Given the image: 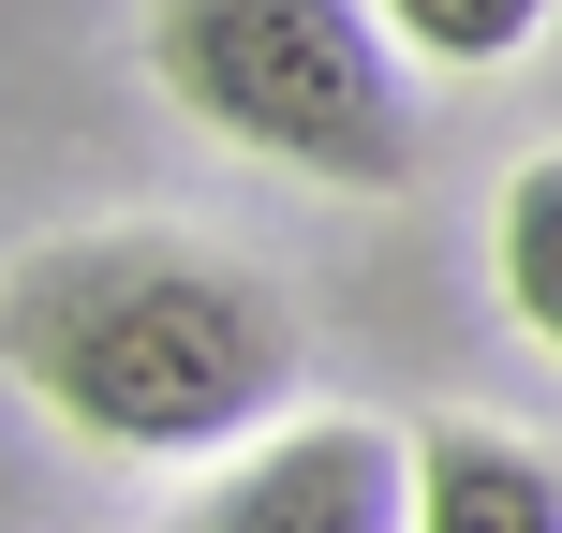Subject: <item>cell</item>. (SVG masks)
I'll use <instances>...</instances> for the list:
<instances>
[{
	"instance_id": "6da1fadb",
	"label": "cell",
	"mask_w": 562,
	"mask_h": 533,
	"mask_svg": "<svg viewBox=\"0 0 562 533\" xmlns=\"http://www.w3.org/2000/svg\"><path fill=\"white\" fill-rule=\"evenodd\" d=\"M0 370L104 459H223L296 400V311L207 237L104 223L0 267Z\"/></svg>"
},
{
	"instance_id": "7a4b0ae2",
	"label": "cell",
	"mask_w": 562,
	"mask_h": 533,
	"mask_svg": "<svg viewBox=\"0 0 562 533\" xmlns=\"http://www.w3.org/2000/svg\"><path fill=\"white\" fill-rule=\"evenodd\" d=\"M148 59L223 148L340 193L415 178V75L370 0H148Z\"/></svg>"
},
{
	"instance_id": "3957f363",
	"label": "cell",
	"mask_w": 562,
	"mask_h": 533,
	"mask_svg": "<svg viewBox=\"0 0 562 533\" xmlns=\"http://www.w3.org/2000/svg\"><path fill=\"white\" fill-rule=\"evenodd\" d=\"M164 533H415V445H400L385 415L252 430Z\"/></svg>"
},
{
	"instance_id": "8992f818",
	"label": "cell",
	"mask_w": 562,
	"mask_h": 533,
	"mask_svg": "<svg viewBox=\"0 0 562 533\" xmlns=\"http://www.w3.org/2000/svg\"><path fill=\"white\" fill-rule=\"evenodd\" d=\"M370 15L400 30V59H429V75H488V59H518L562 0H370Z\"/></svg>"
},
{
	"instance_id": "277c9868",
	"label": "cell",
	"mask_w": 562,
	"mask_h": 533,
	"mask_svg": "<svg viewBox=\"0 0 562 533\" xmlns=\"http://www.w3.org/2000/svg\"><path fill=\"white\" fill-rule=\"evenodd\" d=\"M415 533H562V475L518 430L445 415V430H415Z\"/></svg>"
},
{
	"instance_id": "5b68a950",
	"label": "cell",
	"mask_w": 562,
	"mask_h": 533,
	"mask_svg": "<svg viewBox=\"0 0 562 533\" xmlns=\"http://www.w3.org/2000/svg\"><path fill=\"white\" fill-rule=\"evenodd\" d=\"M488 267H504V311L562 356V148L504 178V223H488Z\"/></svg>"
}]
</instances>
